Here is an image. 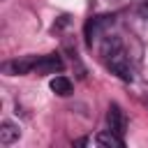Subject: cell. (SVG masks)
<instances>
[{
	"instance_id": "obj_1",
	"label": "cell",
	"mask_w": 148,
	"mask_h": 148,
	"mask_svg": "<svg viewBox=\"0 0 148 148\" xmlns=\"http://www.w3.org/2000/svg\"><path fill=\"white\" fill-rule=\"evenodd\" d=\"M104 58H106V67L118 74L123 81H130L132 79V65H130V58L123 49V44L118 39H109L104 44Z\"/></svg>"
},
{
	"instance_id": "obj_2",
	"label": "cell",
	"mask_w": 148,
	"mask_h": 148,
	"mask_svg": "<svg viewBox=\"0 0 148 148\" xmlns=\"http://www.w3.org/2000/svg\"><path fill=\"white\" fill-rule=\"evenodd\" d=\"M62 67H65V65H62V60H60L58 53L39 56V58L32 60V72H37V74H56V72H60Z\"/></svg>"
},
{
	"instance_id": "obj_3",
	"label": "cell",
	"mask_w": 148,
	"mask_h": 148,
	"mask_svg": "<svg viewBox=\"0 0 148 148\" xmlns=\"http://www.w3.org/2000/svg\"><path fill=\"white\" fill-rule=\"evenodd\" d=\"M106 123H109V130H113L116 134H120V136H123V132H125V113L120 111V106H118V104H111V106H109Z\"/></svg>"
},
{
	"instance_id": "obj_4",
	"label": "cell",
	"mask_w": 148,
	"mask_h": 148,
	"mask_svg": "<svg viewBox=\"0 0 148 148\" xmlns=\"http://www.w3.org/2000/svg\"><path fill=\"white\" fill-rule=\"evenodd\" d=\"M95 143H97V146H109V148H123V146H125L123 136H120V134H116L113 130L99 132V134L95 136Z\"/></svg>"
},
{
	"instance_id": "obj_5",
	"label": "cell",
	"mask_w": 148,
	"mask_h": 148,
	"mask_svg": "<svg viewBox=\"0 0 148 148\" xmlns=\"http://www.w3.org/2000/svg\"><path fill=\"white\" fill-rule=\"evenodd\" d=\"M18 136H21V130H18V125H14V123H9V120H5V123L0 125V143H2V146H9V143H14Z\"/></svg>"
},
{
	"instance_id": "obj_6",
	"label": "cell",
	"mask_w": 148,
	"mask_h": 148,
	"mask_svg": "<svg viewBox=\"0 0 148 148\" xmlns=\"http://www.w3.org/2000/svg\"><path fill=\"white\" fill-rule=\"evenodd\" d=\"M51 90L60 97H67L72 92V81L67 76H56V79H51Z\"/></svg>"
},
{
	"instance_id": "obj_7",
	"label": "cell",
	"mask_w": 148,
	"mask_h": 148,
	"mask_svg": "<svg viewBox=\"0 0 148 148\" xmlns=\"http://www.w3.org/2000/svg\"><path fill=\"white\" fill-rule=\"evenodd\" d=\"M143 14L148 16V0H146V5H143Z\"/></svg>"
}]
</instances>
